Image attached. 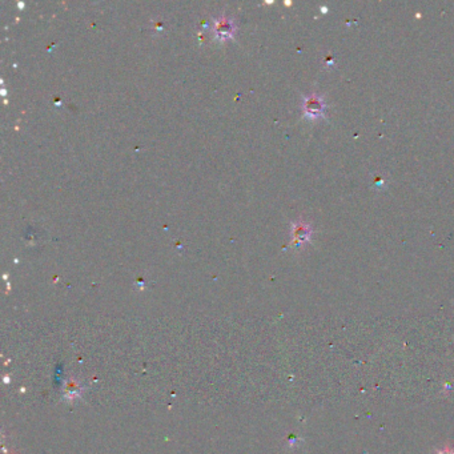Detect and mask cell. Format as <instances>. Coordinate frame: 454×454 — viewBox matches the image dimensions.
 Instances as JSON below:
<instances>
[{"label": "cell", "mask_w": 454, "mask_h": 454, "mask_svg": "<svg viewBox=\"0 0 454 454\" xmlns=\"http://www.w3.org/2000/svg\"><path fill=\"white\" fill-rule=\"evenodd\" d=\"M236 32V20L227 15H220L213 19V33L220 41L232 39Z\"/></svg>", "instance_id": "obj_1"}, {"label": "cell", "mask_w": 454, "mask_h": 454, "mask_svg": "<svg viewBox=\"0 0 454 454\" xmlns=\"http://www.w3.org/2000/svg\"><path fill=\"white\" fill-rule=\"evenodd\" d=\"M303 110H304L305 116H308L310 119H316L318 116H322L325 111L324 100L320 96H317V95L306 96L304 99V103H303Z\"/></svg>", "instance_id": "obj_2"}, {"label": "cell", "mask_w": 454, "mask_h": 454, "mask_svg": "<svg viewBox=\"0 0 454 454\" xmlns=\"http://www.w3.org/2000/svg\"><path fill=\"white\" fill-rule=\"evenodd\" d=\"M310 227L304 221H297L292 225V243L296 247H300L301 244H305L310 237Z\"/></svg>", "instance_id": "obj_3"}]
</instances>
